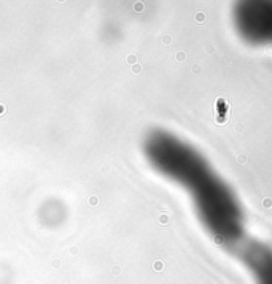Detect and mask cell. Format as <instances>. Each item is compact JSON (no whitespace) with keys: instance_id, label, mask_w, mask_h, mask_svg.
I'll return each instance as SVG.
<instances>
[{"instance_id":"cell-1","label":"cell","mask_w":272,"mask_h":284,"mask_svg":"<svg viewBox=\"0 0 272 284\" xmlns=\"http://www.w3.org/2000/svg\"><path fill=\"white\" fill-rule=\"evenodd\" d=\"M149 163L189 192L207 233L221 244H235L243 236V211L231 187L210 162L186 141L165 130L149 133L143 142Z\"/></svg>"},{"instance_id":"cell-2","label":"cell","mask_w":272,"mask_h":284,"mask_svg":"<svg viewBox=\"0 0 272 284\" xmlns=\"http://www.w3.org/2000/svg\"><path fill=\"white\" fill-rule=\"evenodd\" d=\"M232 19L246 41L272 44V1H240L235 6Z\"/></svg>"}]
</instances>
